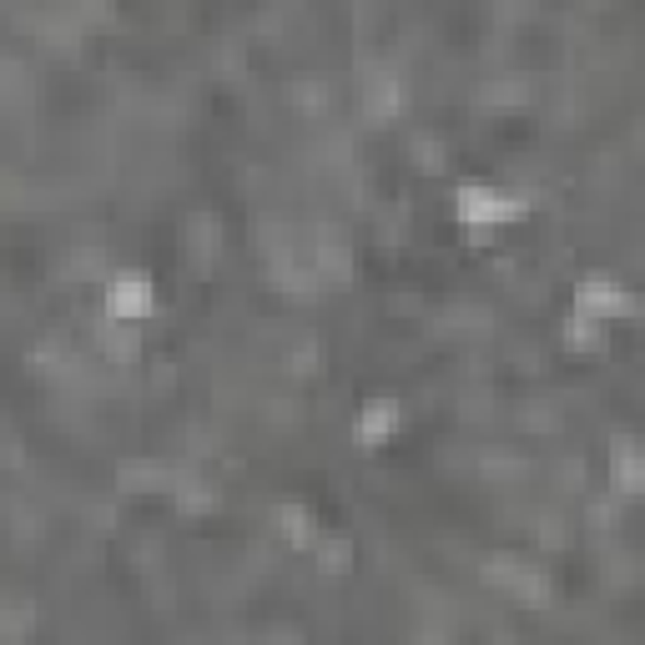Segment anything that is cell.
<instances>
[{"label": "cell", "mask_w": 645, "mask_h": 645, "mask_svg": "<svg viewBox=\"0 0 645 645\" xmlns=\"http://www.w3.org/2000/svg\"><path fill=\"white\" fill-rule=\"evenodd\" d=\"M525 202L520 197H504L494 187H464L459 192V217L464 222H509V217H520Z\"/></svg>", "instance_id": "cell-1"}, {"label": "cell", "mask_w": 645, "mask_h": 645, "mask_svg": "<svg viewBox=\"0 0 645 645\" xmlns=\"http://www.w3.org/2000/svg\"><path fill=\"white\" fill-rule=\"evenodd\" d=\"M106 308H111V318H121V323L152 313V283H147L142 273H121V278L106 288Z\"/></svg>", "instance_id": "cell-2"}, {"label": "cell", "mask_w": 645, "mask_h": 645, "mask_svg": "<svg viewBox=\"0 0 645 645\" xmlns=\"http://www.w3.org/2000/svg\"><path fill=\"white\" fill-rule=\"evenodd\" d=\"M575 303H580V318H590V323L615 318V313H635V303H630V298H620V288H615V283H605V278H585V283H580V293H575Z\"/></svg>", "instance_id": "cell-3"}, {"label": "cell", "mask_w": 645, "mask_h": 645, "mask_svg": "<svg viewBox=\"0 0 645 645\" xmlns=\"http://www.w3.org/2000/svg\"><path fill=\"white\" fill-rule=\"evenodd\" d=\"M399 424V404H389V399H378L368 414H358V424H353V434L363 439V444H373L378 434H389Z\"/></svg>", "instance_id": "cell-4"}, {"label": "cell", "mask_w": 645, "mask_h": 645, "mask_svg": "<svg viewBox=\"0 0 645 645\" xmlns=\"http://www.w3.org/2000/svg\"><path fill=\"white\" fill-rule=\"evenodd\" d=\"M615 479H620V489H625V494H635V489H640V469H635V449H630V444H620V449H615Z\"/></svg>", "instance_id": "cell-5"}]
</instances>
